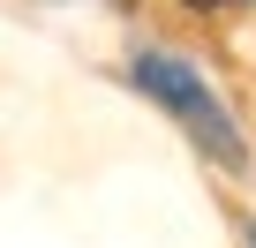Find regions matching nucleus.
Listing matches in <instances>:
<instances>
[{
    "label": "nucleus",
    "mask_w": 256,
    "mask_h": 248,
    "mask_svg": "<svg viewBox=\"0 0 256 248\" xmlns=\"http://www.w3.org/2000/svg\"><path fill=\"white\" fill-rule=\"evenodd\" d=\"M136 83H144L151 98H166V105L188 120V136H196L218 166H241V136H234V120H226V105L204 90V75H196L188 60H174V53H144V60H136Z\"/></svg>",
    "instance_id": "obj_1"
},
{
    "label": "nucleus",
    "mask_w": 256,
    "mask_h": 248,
    "mask_svg": "<svg viewBox=\"0 0 256 248\" xmlns=\"http://www.w3.org/2000/svg\"><path fill=\"white\" fill-rule=\"evenodd\" d=\"M188 8H226V0H188Z\"/></svg>",
    "instance_id": "obj_2"
},
{
    "label": "nucleus",
    "mask_w": 256,
    "mask_h": 248,
    "mask_svg": "<svg viewBox=\"0 0 256 248\" xmlns=\"http://www.w3.org/2000/svg\"><path fill=\"white\" fill-rule=\"evenodd\" d=\"M248 241H256V233H248Z\"/></svg>",
    "instance_id": "obj_3"
}]
</instances>
